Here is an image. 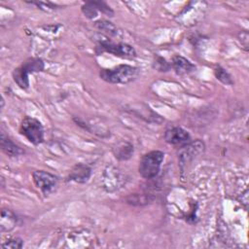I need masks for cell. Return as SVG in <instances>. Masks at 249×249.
<instances>
[{
    "mask_svg": "<svg viewBox=\"0 0 249 249\" xmlns=\"http://www.w3.org/2000/svg\"><path fill=\"white\" fill-rule=\"evenodd\" d=\"M17 225V216L9 209H2L0 219V230L2 232L12 231Z\"/></svg>",
    "mask_w": 249,
    "mask_h": 249,
    "instance_id": "4fadbf2b",
    "label": "cell"
},
{
    "mask_svg": "<svg viewBox=\"0 0 249 249\" xmlns=\"http://www.w3.org/2000/svg\"><path fill=\"white\" fill-rule=\"evenodd\" d=\"M19 132L22 134L26 139L34 144L38 145L44 141V128L37 119L32 117H25L21 121Z\"/></svg>",
    "mask_w": 249,
    "mask_h": 249,
    "instance_id": "277c9868",
    "label": "cell"
},
{
    "mask_svg": "<svg viewBox=\"0 0 249 249\" xmlns=\"http://www.w3.org/2000/svg\"><path fill=\"white\" fill-rule=\"evenodd\" d=\"M172 67L176 74L186 75L193 72L196 69V66L187 58L181 55H175L172 59Z\"/></svg>",
    "mask_w": 249,
    "mask_h": 249,
    "instance_id": "30bf717a",
    "label": "cell"
},
{
    "mask_svg": "<svg viewBox=\"0 0 249 249\" xmlns=\"http://www.w3.org/2000/svg\"><path fill=\"white\" fill-rule=\"evenodd\" d=\"M204 150V144L200 140L195 142L185 143L179 150V162L180 164L189 163L196 155H199Z\"/></svg>",
    "mask_w": 249,
    "mask_h": 249,
    "instance_id": "ba28073f",
    "label": "cell"
},
{
    "mask_svg": "<svg viewBox=\"0 0 249 249\" xmlns=\"http://www.w3.org/2000/svg\"><path fill=\"white\" fill-rule=\"evenodd\" d=\"M113 154L120 160H128L133 153V146L126 141H121L113 147Z\"/></svg>",
    "mask_w": 249,
    "mask_h": 249,
    "instance_id": "7c38bea8",
    "label": "cell"
},
{
    "mask_svg": "<svg viewBox=\"0 0 249 249\" xmlns=\"http://www.w3.org/2000/svg\"><path fill=\"white\" fill-rule=\"evenodd\" d=\"M155 67L160 71H168L170 68V65L165 61L164 58L160 56H157L155 60Z\"/></svg>",
    "mask_w": 249,
    "mask_h": 249,
    "instance_id": "d6986e66",
    "label": "cell"
},
{
    "mask_svg": "<svg viewBox=\"0 0 249 249\" xmlns=\"http://www.w3.org/2000/svg\"><path fill=\"white\" fill-rule=\"evenodd\" d=\"M214 73H215L216 78L220 82H222L223 84H226V85H232L233 84L231 75L224 68H222L221 66L216 67L215 70H214Z\"/></svg>",
    "mask_w": 249,
    "mask_h": 249,
    "instance_id": "9a60e30c",
    "label": "cell"
},
{
    "mask_svg": "<svg viewBox=\"0 0 249 249\" xmlns=\"http://www.w3.org/2000/svg\"><path fill=\"white\" fill-rule=\"evenodd\" d=\"M99 48L102 49V51L108 52L110 53H113L114 55L120 56V57H134L136 55V52L134 48L128 44L125 43H113L109 41L107 38L105 39H99Z\"/></svg>",
    "mask_w": 249,
    "mask_h": 249,
    "instance_id": "8992f818",
    "label": "cell"
},
{
    "mask_svg": "<svg viewBox=\"0 0 249 249\" xmlns=\"http://www.w3.org/2000/svg\"><path fill=\"white\" fill-rule=\"evenodd\" d=\"M23 245L22 239L18 237H14L9 240H7L5 243L2 244L3 248H11V249H17V248H21Z\"/></svg>",
    "mask_w": 249,
    "mask_h": 249,
    "instance_id": "ac0fdd59",
    "label": "cell"
},
{
    "mask_svg": "<svg viewBox=\"0 0 249 249\" xmlns=\"http://www.w3.org/2000/svg\"><path fill=\"white\" fill-rule=\"evenodd\" d=\"M91 173V169L85 164H77L73 167L69 174V180L78 182V183H85L89 180Z\"/></svg>",
    "mask_w": 249,
    "mask_h": 249,
    "instance_id": "8fae6325",
    "label": "cell"
},
{
    "mask_svg": "<svg viewBox=\"0 0 249 249\" xmlns=\"http://www.w3.org/2000/svg\"><path fill=\"white\" fill-rule=\"evenodd\" d=\"M45 65L41 58H28L21 65L17 67L13 72L14 81L18 84V86L26 89L29 88V79L28 75L34 72H40L44 69Z\"/></svg>",
    "mask_w": 249,
    "mask_h": 249,
    "instance_id": "7a4b0ae2",
    "label": "cell"
},
{
    "mask_svg": "<svg viewBox=\"0 0 249 249\" xmlns=\"http://www.w3.org/2000/svg\"><path fill=\"white\" fill-rule=\"evenodd\" d=\"M125 184V176L120 169L108 166L103 173V186L108 192H114Z\"/></svg>",
    "mask_w": 249,
    "mask_h": 249,
    "instance_id": "52a82bcc",
    "label": "cell"
},
{
    "mask_svg": "<svg viewBox=\"0 0 249 249\" xmlns=\"http://www.w3.org/2000/svg\"><path fill=\"white\" fill-rule=\"evenodd\" d=\"M190 139H191V136L189 132L179 126L171 127L164 132V140L167 143L172 145L185 144V143H188Z\"/></svg>",
    "mask_w": 249,
    "mask_h": 249,
    "instance_id": "9c48e42d",
    "label": "cell"
},
{
    "mask_svg": "<svg viewBox=\"0 0 249 249\" xmlns=\"http://www.w3.org/2000/svg\"><path fill=\"white\" fill-rule=\"evenodd\" d=\"M96 26L101 29V30H104L112 35H117L118 34V31H117V27L112 23V22H109V21H105V20H99V21H96Z\"/></svg>",
    "mask_w": 249,
    "mask_h": 249,
    "instance_id": "2e32d148",
    "label": "cell"
},
{
    "mask_svg": "<svg viewBox=\"0 0 249 249\" xmlns=\"http://www.w3.org/2000/svg\"><path fill=\"white\" fill-rule=\"evenodd\" d=\"M32 178L35 186L40 189L45 196L54 191L58 181L55 175L44 170H35L32 173Z\"/></svg>",
    "mask_w": 249,
    "mask_h": 249,
    "instance_id": "5b68a950",
    "label": "cell"
},
{
    "mask_svg": "<svg viewBox=\"0 0 249 249\" xmlns=\"http://www.w3.org/2000/svg\"><path fill=\"white\" fill-rule=\"evenodd\" d=\"M32 4H35V5H37V6H39L40 7V9H43V10H53V9H56L55 7V5H53V4H52L51 2H47V3H45V2H31Z\"/></svg>",
    "mask_w": 249,
    "mask_h": 249,
    "instance_id": "ffe728a7",
    "label": "cell"
},
{
    "mask_svg": "<svg viewBox=\"0 0 249 249\" xmlns=\"http://www.w3.org/2000/svg\"><path fill=\"white\" fill-rule=\"evenodd\" d=\"M89 3L97 10L100 11L102 14H105L109 17H113L114 12L110 9L109 6H107L104 2H99V1H89Z\"/></svg>",
    "mask_w": 249,
    "mask_h": 249,
    "instance_id": "e0dca14e",
    "label": "cell"
},
{
    "mask_svg": "<svg viewBox=\"0 0 249 249\" xmlns=\"http://www.w3.org/2000/svg\"><path fill=\"white\" fill-rule=\"evenodd\" d=\"M138 68L127 65L121 64L111 69H102L99 73L100 78L111 84H128L136 79L138 76Z\"/></svg>",
    "mask_w": 249,
    "mask_h": 249,
    "instance_id": "6da1fadb",
    "label": "cell"
},
{
    "mask_svg": "<svg viewBox=\"0 0 249 249\" xmlns=\"http://www.w3.org/2000/svg\"><path fill=\"white\" fill-rule=\"evenodd\" d=\"M164 154L161 151H151L145 154L139 161V174L145 179L155 178L160 169Z\"/></svg>",
    "mask_w": 249,
    "mask_h": 249,
    "instance_id": "3957f363",
    "label": "cell"
},
{
    "mask_svg": "<svg viewBox=\"0 0 249 249\" xmlns=\"http://www.w3.org/2000/svg\"><path fill=\"white\" fill-rule=\"evenodd\" d=\"M1 149L2 151L10 157H17L23 153L19 146L15 144L8 136H6L3 132L1 133Z\"/></svg>",
    "mask_w": 249,
    "mask_h": 249,
    "instance_id": "5bb4252c",
    "label": "cell"
}]
</instances>
